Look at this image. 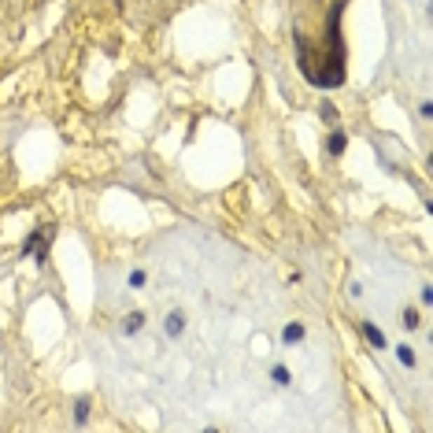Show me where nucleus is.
<instances>
[{
	"label": "nucleus",
	"mask_w": 433,
	"mask_h": 433,
	"mask_svg": "<svg viewBox=\"0 0 433 433\" xmlns=\"http://www.w3.org/2000/svg\"><path fill=\"white\" fill-rule=\"evenodd\" d=\"M89 408H93V400H89V397H78L74 400V426H85L89 422Z\"/></svg>",
	"instance_id": "obj_7"
},
{
	"label": "nucleus",
	"mask_w": 433,
	"mask_h": 433,
	"mask_svg": "<svg viewBox=\"0 0 433 433\" xmlns=\"http://www.w3.org/2000/svg\"><path fill=\"white\" fill-rule=\"evenodd\" d=\"M304 326H300V322H289L285 326V330H282V341H285V345H300V341H304Z\"/></svg>",
	"instance_id": "obj_8"
},
{
	"label": "nucleus",
	"mask_w": 433,
	"mask_h": 433,
	"mask_svg": "<svg viewBox=\"0 0 433 433\" xmlns=\"http://www.w3.org/2000/svg\"><path fill=\"white\" fill-rule=\"evenodd\" d=\"M130 289H144V282H149V274H144V270H130Z\"/></svg>",
	"instance_id": "obj_11"
},
{
	"label": "nucleus",
	"mask_w": 433,
	"mask_h": 433,
	"mask_svg": "<svg viewBox=\"0 0 433 433\" xmlns=\"http://www.w3.org/2000/svg\"><path fill=\"white\" fill-rule=\"evenodd\" d=\"M270 378H274V385H289V382H293V374H289L282 363H278V366H274V371H270Z\"/></svg>",
	"instance_id": "obj_10"
},
{
	"label": "nucleus",
	"mask_w": 433,
	"mask_h": 433,
	"mask_svg": "<svg viewBox=\"0 0 433 433\" xmlns=\"http://www.w3.org/2000/svg\"><path fill=\"white\" fill-rule=\"evenodd\" d=\"M163 334L167 337H181V334H186V311H178V308L170 311L167 322H163Z\"/></svg>",
	"instance_id": "obj_3"
},
{
	"label": "nucleus",
	"mask_w": 433,
	"mask_h": 433,
	"mask_svg": "<svg viewBox=\"0 0 433 433\" xmlns=\"http://www.w3.org/2000/svg\"><path fill=\"white\" fill-rule=\"evenodd\" d=\"M345 149H348V134H345V130H334V134L326 137V152H330V156H345Z\"/></svg>",
	"instance_id": "obj_5"
},
{
	"label": "nucleus",
	"mask_w": 433,
	"mask_h": 433,
	"mask_svg": "<svg viewBox=\"0 0 433 433\" xmlns=\"http://www.w3.org/2000/svg\"><path fill=\"white\" fill-rule=\"evenodd\" d=\"M52 233H56V226H37V230H30V238L22 241V256H34V263H37V267H45V263H48Z\"/></svg>",
	"instance_id": "obj_2"
},
{
	"label": "nucleus",
	"mask_w": 433,
	"mask_h": 433,
	"mask_svg": "<svg viewBox=\"0 0 433 433\" xmlns=\"http://www.w3.org/2000/svg\"><path fill=\"white\" fill-rule=\"evenodd\" d=\"M322 119L334 123V119H337V108H330V104H326V108H322Z\"/></svg>",
	"instance_id": "obj_13"
},
{
	"label": "nucleus",
	"mask_w": 433,
	"mask_h": 433,
	"mask_svg": "<svg viewBox=\"0 0 433 433\" xmlns=\"http://www.w3.org/2000/svg\"><path fill=\"white\" fill-rule=\"evenodd\" d=\"M400 322H404V330H418V322H422V319H418L415 308H404L400 311Z\"/></svg>",
	"instance_id": "obj_9"
},
{
	"label": "nucleus",
	"mask_w": 433,
	"mask_h": 433,
	"mask_svg": "<svg viewBox=\"0 0 433 433\" xmlns=\"http://www.w3.org/2000/svg\"><path fill=\"white\" fill-rule=\"evenodd\" d=\"M397 359H400L404 366H415V352H411L408 345H400V348H397Z\"/></svg>",
	"instance_id": "obj_12"
},
{
	"label": "nucleus",
	"mask_w": 433,
	"mask_h": 433,
	"mask_svg": "<svg viewBox=\"0 0 433 433\" xmlns=\"http://www.w3.org/2000/svg\"><path fill=\"white\" fill-rule=\"evenodd\" d=\"M359 330H363V337H366V345H371V348H378V352H382V348H389V341H385V334H382V330H378V326H374V322H363V326H359Z\"/></svg>",
	"instance_id": "obj_4"
},
{
	"label": "nucleus",
	"mask_w": 433,
	"mask_h": 433,
	"mask_svg": "<svg viewBox=\"0 0 433 433\" xmlns=\"http://www.w3.org/2000/svg\"><path fill=\"white\" fill-rule=\"evenodd\" d=\"M141 330H144V311H130L126 322H123V334L134 337V334H141Z\"/></svg>",
	"instance_id": "obj_6"
},
{
	"label": "nucleus",
	"mask_w": 433,
	"mask_h": 433,
	"mask_svg": "<svg viewBox=\"0 0 433 433\" xmlns=\"http://www.w3.org/2000/svg\"><path fill=\"white\" fill-rule=\"evenodd\" d=\"M341 11H345V0H334L330 4V19H326V41L311 45L304 34L296 30V63L304 67L308 60L319 56V63H311L304 71V78L315 89H337L345 85V41H341Z\"/></svg>",
	"instance_id": "obj_1"
},
{
	"label": "nucleus",
	"mask_w": 433,
	"mask_h": 433,
	"mask_svg": "<svg viewBox=\"0 0 433 433\" xmlns=\"http://www.w3.org/2000/svg\"><path fill=\"white\" fill-rule=\"evenodd\" d=\"M422 304H433V285H422Z\"/></svg>",
	"instance_id": "obj_14"
}]
</instances>
